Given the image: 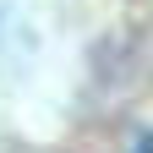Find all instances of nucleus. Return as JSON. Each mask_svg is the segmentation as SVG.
<instances>
[]
</instances>
